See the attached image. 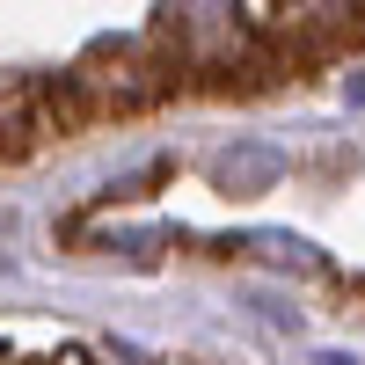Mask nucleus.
I'll use <instances>...</instances> for the list:
<instances>
[{
    "mask_svg": "<svg viewBox=\"0 0 365 365\" xmlns=\"http://www.w3.org/2000/svg\"><path fill=\"white\" fill-rule=\"evenodd\" d=\"M44 132V88L37 81H0V154H29Z\"/></svg>",
    "mask_w": 365,
    "mask_h": 365,
    "instance_id": "f03ea898",
    "label": "nucleus"
},
{
    "mask_svg": "<svg viewBox=\"0 0 365 365\" xmlns=\"http://www.w3.org/2000/svg\"><path fill=\"white\" fill-rule=\"evenodd\" d=\"M278 175H285V154H278V146L241 139V146L220 154V190H227V197H263V190H278Z\"/></svg>",
    "mask_w": 365,
    "mask_h": 365,
    "instance_id": "f257e3e1",
    "label": "nucleus"
}]
</instances>
